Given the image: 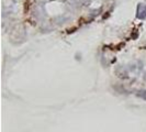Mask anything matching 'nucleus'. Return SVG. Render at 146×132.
Returning a JSON list of instances; mask_svg holds the SVG:
<instances>
[{"instance_id":"nucleus-2","label":"nucleus","mask_w":146,"mask_h":132,"mask_svg":"<svg viewBox=\"0 0 146 132\" xmlns=\"http://www.w3.org/2000/svg\"><path fill=\"white\" fill-rule=\"evenodd\" d=\"M137 95H139L141 98H143V99H145L146 100V91H139Z\"/></svg>"},{"instance_id":"nucleus-1","label":"nucleus","mask_w":146,"mask_h":132,"mask_svg":"<svg viewBox=\"0 0 146 132\" xmlns=\"http://www.w3.org/2000/svg\"><path fill=\"white\" fill-rule=\"evenodd\" d=\"M136 17H137V19H141V20L146 19V5L145 3H139V6H137Z\"/></svg>"}]
</instances>
